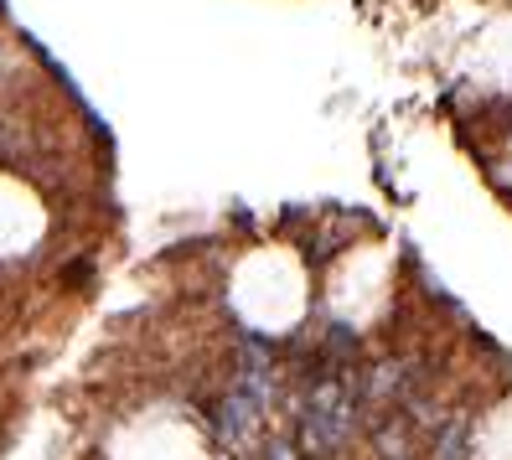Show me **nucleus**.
I'll return each instance as SVG.
<instances>
[{
	"mask_svg": "<svg viewBox=\"0 0 512 460\" xmlns=\"http://www.w3.org/2000/svg\"><path fill=\"white\" fill-rule=\"evenodd\" d=\"M357 388L347 373H321L311 378V393L300 404V455L306 460H331L357 429Z\"/></svg>",
	"mask_w": 512,
	"mask_h": 460,
	"instance_id": "nucleus-1",
	"label": "nucleus"
},
{
	"mask_svg": "<svg viewBox=\"0 0 512 460\" xmlns=\"http://www.w3.org/2000/svg\"><path fill=\"white\" fill-rule=\"evenodd\" d=\"M466 450H471V424H466V419L435 424V450H430V460H466Z\"/></svg>",
	"mask_w": 512,
	"mask_h": 460,
	"instance_id": "nucleus-2",
	"label": "nucleus"
},
{
	"mask_svg": "<svg viewBox=\"0 0 512 460\" xmlns=\"http://www.w3.org/2000/svg\"><path fill=\"white\" fill-rule=\"evenodd\" d=\"M223 460H228V455H223Z\"/></svg>",
	"mask_w": 512,
	"mask_h": 460,
	"instance_id": "nucleus-3",
	"label": "nucleus"
}]
</instances>
